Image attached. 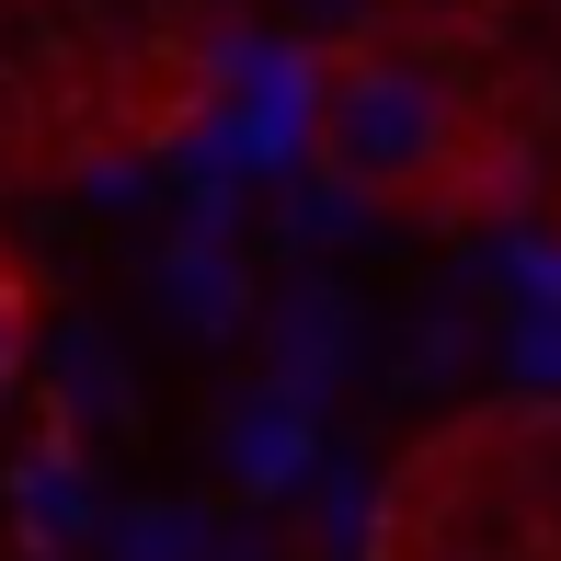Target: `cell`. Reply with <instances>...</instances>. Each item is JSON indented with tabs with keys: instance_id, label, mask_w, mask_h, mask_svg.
I'll use <instances>...</instances> for the list:
<instances>
[{
	"instance_id": "cell-1",
	"label": "cell",
	"mask_w": 561,
	"mask_h": 561,
	"mask_svg": "<svg viewBox=\"0 0 561 561\" xmlns=\"http://www.w3.org/2000/svg\"><path fill=\"white\" fill-rule=\"evenodd\" d=\"M310 149L344 195L367 207H436L458 184V149H470V115L424 58L401 46H344L321 69V104H310Z\"/></svg>"
},
{
	"instance_id": "cell-2",
	"label": "cell",
	"mask_w": 561,
	"mask_h": 561,
	"mask_svg": "<svg viewBox=\"0 0 561 561\" xmlns=\"http://www.w3.org/2000/svg\"><path fill=\"white\" fill-rule=\"evenodd\" d=\"M23 344H35V298H23V275L0 264V401L23 390Z\"/></svg>"
}]
</instances>
